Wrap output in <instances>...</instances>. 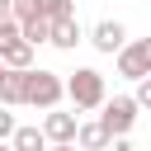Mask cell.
Here are the masks:
<instances>
[{
	"mask_svg": "<svg viewBox=\"0 0 151 151\" xmlns=\"http://www.w3.org/2000/svg\"><path fill=\"white\" fill-rule=\"evenodd\" d=\"M76 146H80V151H104V146H109V132H104V123H80V132H76Z\"/></svg>",
	"mask_w": 151,
	"mask_h": 151,
	"instance_id": "10",
	"label": "cell"
},
{
	"mask_svg": "<svg viewBox=\"0 0 151 151\" xmlns=\"http://www.w3.org/2000/svg\"><path fill=\"white\" fill-rule=\"evenodd\" d=\"M76 42H80V24H76V19H61V24H52V47H61V52H76Z\"/></svg>",
	"mask_w": 151,
	"mask_h": 151,
	"instance_id": "11",
	"label": "cell"
},
{
	"mask_svg": "<svg viewBox=\"0 0 151 151\" xmlns=\"http://www.w3.org/2000/svg\"><path fill=\"white\" fill-rule=\"evenodd\" d=\"M113 151H142V146H132V142H123V137H118V146H113Z\"/></svg>",
	"mask_w": 151,
	"mask_h": 151,
	"instance_id": "18",
	"label": "cell"
},
{
	"mask_svg": "<svg viewBox=\"0 0 151 151\" xmlns=\"http://www.w3.org/2000/svg\"><path fill=\"white\" fill-rule=\"evenodd\" d=\"M9 9H14V0H0V14H9Z\"/></svg>",
	"mask_w": 151,
	"mask_h": 151,
	"instance_id": "19",
	"label": "cell"
},
{
	"mask_svg": "<svg viewBox=\"0 0 151 151\" xmlns=\"http://www.w3.org/2000/svg\"><path fill=\"white\" fill-rule=\"evenodd\" d=\"M0 151H9V146H0Z\"/></svg>",
	"mask_w": 151,
	"mask_h": 151,
	"instance_id": "22",
	"label": "cell"
},
{
	"mask_svg": "<svg viewBox=\"0 0 151 151\" xmlns=\"http://www.w3.org/2000/svg\"><path fill=\"white\" fill-rule=\"evenodd\" d=\"M66 94H71L76 109H104V104H109V94H104V76H99L94 66H80V71L66 80Z\"/></svg>",
	"mask_w": 151,
	"mask_h": 151,
	"instance_id": "1",
	"label": "cell"
},
{
	"mask_svg": "<svg viewBox=\"0 0 151 151\" xmlns=\"http://www.w3.org/2000/svg\"><path fill=\"white\" fill-rule=\"evenodd\" d=\"M0 61H5V71H33V47L19 38L14 47H5V52H0Z\"/></svg>",
	"mask_w": 151,
	"mask_h": 151,
	"instance_id": "9",
	"label": "cell"
},
{
	"mask_svg": "<svg viewBox=\"0 0 151 151\" xmlns=\"http://www.w3.org/2000/svg\"><path fill=\"white\" fill-rule=\"evenodd\" d=\"M5 137H14V118H9L5 104H0V146H5Z\"/></svg>",
	"mask_w": 151,
	"mask_h": 151,
	"instance_id": "17",
	"label": "cell"
},
{
	"mask_svg": "<svg viewBox=\"0 0 151 151\" xmlns=\"http://www.w3.org/2000/svg\"><path fill=\"white\" fill-rule=\"evenodd\" d=\"M118 76H127V80H146L151 76V38H137V42H127L123 52H118Z\"/></svg>",
	"mask_w": 151,
	"mask_h": 151,
	"instance_id": "4",
	"label": "cell"
},
{
	"mask_svg": "<svg viewBox=\"0 0 151 151\" xmlns=\"http://www.w3.org/2000/svg\"><path fill=\"white\" fill-rule=\"evenodd\" d=\"M0 104H5V109H14V104H28V71H5Z\"/></svg>",
	"mask_w": 151,
	"mask_h": 151,
	"instance_id": "7",
	"label": "cell"
},
{
	"mask_svg": "<svg viewBox=\"0 0 151 151\" xmlns=\"http://www.w3.org/2000/svg\"><path fill=\"white\" fill-rule=\"evenodd\" d=\"M9 151H52V142L42 137V127H14Z\"/></svg>",
	"mask_w": 151,
	"mask_h": 151,
	"instance_id": "8",
	"label": "cell"
},
{
	"mask_svg": "<svg viewBox=\"0 0 151 151\" xmlns=\"http://www.w3.org/2000/svg\"><path fill=\"white\" fill-rule=\"evenodd\" d=\"M132 99H137V109H151V76L137 85V94H132Z\"/></svg>",
	"mask_w": 151,
	"mask_h": 151,
	"instance_id": "16",
	"label": "cell"
},
{
	"mask_svg": "<svg viewBox=\"0 0 151 151\" xmlns=\"http://www.w3.org/2000/svg\"><path fill=\"white\" fill-rule=\"evenodd\" d=\"M90 42H94L104 57H113V52H123V47H127V28H123L118 19H99V24H94V33H90Z\"/></svg>",
	"mask_w": 151,
	"mask_h": 151,
	"instance_id": "6",
	"label": "cell"
},
{
	"mask_svg": "<svg viewBox=\"0 0 151 151\" xmlns=\"http://www.w3.org/2000/svg\"><path fill=\"white\" fill-rule=\"evenodd\" d=\"M9 14H14V24H19V28H24L28 19H42V14H38V0H14V9H9Z\"/></svg>",
	"mask_w": 151,
	"mask_h": 151,
	"instance_id": "15",
	"label": "cell"
},
{
	"mask_svg": "<svg viewBox=\"0 0 151 151\" xmlns=\"http://www.w3.org/2000/svg\"><path fill=\"white\" fill-rule=\"evenodd\" d=\"M0 85H5V61H0Z\"/></svg>",
	"mask_w": 151,
	"mask_h": 151,
	"instance_id": "21",
	"label": "cell"
},
{
	"mask_svg": "<svg viewBox=\"0 0 151 151\" xmlns=\"http://www.w3.org/2000/svg\"><path fill=\"white\" fill-rule=\"evenodd\" d=\"M76 132H80V123H76V113H47L42 118V137L52 142V146H76Z\"/></svg>",
	"mask_w": 151,
	"mask_h": 151,
	"instance_id": "5",
	"label": "cell"
},
{
	"mask_svg": "<svg viewBox=\"0 0 151 151\" xmlns=\"http://www.w3.org/2000/svg\"><path fill=\"white\" fill-rule=\"evenodd\" d=\"M99 123H104V132H109V137H127V132H132V123H137V99H132V94H113V99L104 104Z\"/></svg>",
	"mask_w": 151,
	"mask_h": 151,
	"instance_id": "3",
	"label": "cell"
},
{
	"mask_svg": "<svg viewBox=\"0 0 151 151\" xmlns=\"http://www.w3.org/2000/svg\"><path fill=\"white\" fill-rule=\"evenodd\" d=\"M61 94H66V80L57 76V71H28V104L33 109H57L61 104Z\"/></svg>",
	"mask_w": 151,
	"mask_h": 151,
	"instance_id": "2",
	"label": "cell"
},
{
	"mask_svg": "<svg viewBox=\"0 0 151 151\" xmlns=\"http://www.w3.org/2000/svg\"><path fill=\"white\" fill-rule=\"evenodd\" d=\"M38 14H42L47 24H61V19H76L71 0H38Z\"/></svg>",
	"mask_w": 151,
	"mask_h": 151,
	"instance_id": "13",
	"label": "cell"
},
{
	"mask_svg": "<svg viewBox=\"0 0 151 151\" xmlns=\"http://www.w3.org/2000/svg\"><path fill=\"white\" fill-rule=\"evenodd\" d=\"M24 33H19V24H14V14H0V52L5 47H14Z\"/></svg>",
	"mask_w": 151,
	"mask_h": 151,
	"instance_id": "14",
	"label": "cell"
},
{
	"mask_svg": "<svg viewBox=\"0 0 151 151\" xmlns=\"http://www.w3.org/2000/svg\"><path fill=\"white\" fill-rule=\"evenodd\" d=\"M19 33H24V42H28V47H42V42H52V24H47V19H28Z\"/></svg>",
	"mask_w": 151,
	"mask_h": 151,
	"instance_id": "12",
	"label": "cell"
},
{
	"mask_svg": "<svg viewBox=\"0 0 151 151\" xmlns=\"http://www.w3.org/2000/svg\"><path fill=\"white\" fill-rule=\"evenodd\" d=\"M52 151H76V146H52Z\"/></svg>",
	"mask_w": 151,
	"mask_h": 151,
	"instance_id": "20",
	"label": "cell"
}]
</instances>
